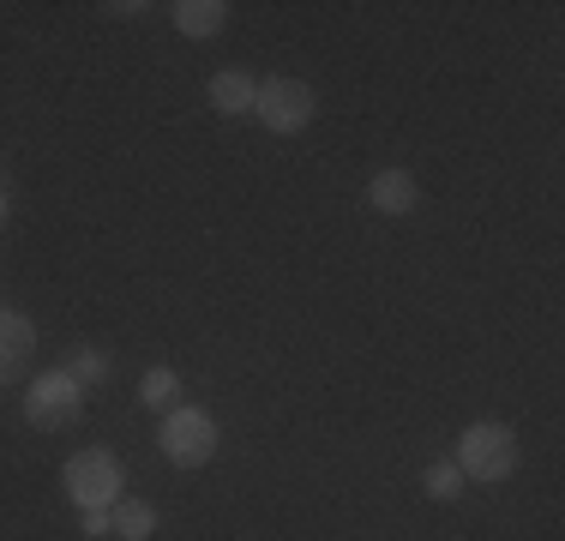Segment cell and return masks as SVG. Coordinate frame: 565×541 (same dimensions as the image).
Here are the masks:
<instances>
[{
    "label": "cell",
    "instance_id": "cell-1",
    "mask_svg": "<svg viewBox=\"0 0 565 541\" xmlns=\"http://www.w3.org/2000/svg\"><path fill=\"white\" fill-rule=\"evenodd\" d=\"M451 464L463 469V481H505V476H518L523 445H518V433H511L505 422H469L463 439H457Z\"/></svg>",
    "mask_w": 565,
    "mask_h": 541
},
{
    "label": "cell",
    "instance_id": "cell-2",
    "mask_svg": "<svg viewBox=\"0 0 565 541\" xmlns=\"http://www.w3.org/2000/svg\"><path fill=\"white\" fill-rule=\"evenodd\" d=\"M157 445H163V457L174 469H205L211 457H217V422H211L205 410H169L163 433H157Z\"/></svg>",
    "mask_w": 565,
    "mask_h": 541
},
{
    "label": "cell",
    "instance_id": "cell-3",
    "mask_svg": "<svg viewBox=\"0 0 565 541\" xmlns=\"http://www.w3.org/2000/svg\"><path fill=\"white\" fill-rule=\"evenodd\" d=\"M61 481H66V494L78 499L85 511H109L115 499H120V464H115V452H73L66 457V469H61Z\"/></svg>",
    "mask_w": 565,
    "mask_h": 541
},
{
    "label": "cell",
    "instance_id": "cell-4",
    "mask_svg": "<svg viewBox=\"0 0 565 541\" xmlns=\"http://www.w3.org/2000/svg\"><path fill=\"white\" fill-rule=\"evenodd\" d=\"M24 415H31V427L61 433V427H73L78 415H85V391H78L61 368H49V373L31 379V391H24Z\"/></svg>",
    "mask_w": 565,
    "mask_h": 541
},
{
    "label": "cell",
    "instance_id": "cell-5",
    "mask_svg": "<svg viewBox=\"0 0 565 541\" xmlns=\"http://www.w3.org/2000/svg\"><path fill=\"white\" fill-rule=\"evenodd\" d=\"M253 115L271 132H301L307 120H313V91H307L301 78H265V85L253 91Z\"/></svg>",
    "mask_w": 565,
    "mask_h": 541
},
{
    "label": "cell",
    "instance_id": "cell-6",
    "mask_svg": "<svg viewBox=\"0 0 565 541\" xmlns=\"http://www.w3.org/2000/svg\"><path fill=\"white\" fill-rule=\"evenodd\" d=\"M367 199H373V211L403 216V211L422 205V181H415L409 169H380V174H373V187H367Z\"/></svg>",
    "mask_w": 565,
    "mask_h": 541
},
{
    "label": "cell",
    "instance_id": "cell-7",
    "mask_svg": "<svg viewBox=\"0 0 565 541\" xmlns=\"http://www.w3.org/2000/svg\"><path fill=\"white\" fill-rule=\"evenodd\" d=\"M31 349H36V325L24 314H0V385L31 361Z\"/></svg>",
    "mask_w": 565,
    "mask_h": 541
},
{
    "label": "cell",
    "instance_id": "cell-8",
    "mask_svg": "<svg viewBox=\"0 0 565 541\" xmlns=\"http://www.w3.org/2000/svg\"><path fill=\"white\" fill-rule=\"evenodd\" d=\"M253 78L241 73V66H228V73H217L211 78V108H217V115H253Z\"/></svg>",
    "mask_w": 565,
    "mask_h": 541
},
{
    "label": "cell",
    "instance_id": "cell-9",
    "mask_svg": "<svg viewBox=\"0 0 565 541\" xmlns=\"http://www.w3.org/2000/svg\"><path fill=\"white\" fill-rule=\"evenodd\" d=\"M223 24H228L223 0H181V7H174V31L181 36H217Z\"/></svg>",
    "mask_w": 565,
    "mask_h": 541
},
{
    "label": "cell",
    "instance_id": "cell-10",
    "mask_svg": "<svg viewBox=\"0 0 565 541\" xmlns=\"http://www.w3.org/2000/svg\"><path fill=\"white\" fill-rule=\"evenodd\" d=\"M109 518H115V535H120V541H145V535L157 530V511L145 506V499H115Z\"/></svg>",
    "mask_w": 565,
    "mask_h": 541
},
{
    "label": "cell",
    "instance_id": "cell-11",
    "mask_svg": "<svg viewBox=\"0 0 565 541\" xmlns=\"http://www.w3.org/2000/svg\"><path fill=\"white\" fill-rule=\"evenodd\" d=\"M174 397H181V373H174V368H151L139 379V403H145V410H174Z\"/></svg>",
    "mask_w": 565,
    "mask_h": 541
},
{
    "label": "cell",
    "instance_id": "cell-12",
    "mask_svg": "<svg viewBox=\"0 0 565 541\" xmlns=\"http://www.w3.org/2000/svg\"><path fill=\"white\" fill-rule=\"evenodd\" d=\"M61 373L73 379L78 391H85V385H103V379H109V349H78V356L66 361Z\"/></svg>",
    "mask_w": 565,
    "mask_h": 541
},
{
    "label": "cell",
    "instance_id": "cell-13",
    "mask_svg": "<svg viewBox=\"0 0 565 541\" xmlns=\"http://www.w3.org/2000/svg\"><path fill=\"white\" fill-rule=\"evenodd\" d=\"M422 487H427L434 499H457V494H463V469H457V464H427Z\"/></svg>",
    "mask_w": 565,
    "mask_h": 541
},
{
    "label": "cell",
    "instance_id": "cell-14",
    "mask_svg": "<svg viewBox=\"0 0 565 541\" xmlns=\"http://www.w3.org/2000/svg\"><path fill=\"white\" fill-rule=\"evenodd\" d=\"M85 535H90V541H97V535H115V518H109L103 506H97V511H85Z\"/></svg>",
    "mask_w": 565,
    "mask_h": 541
},
{
    "label": "cell",
    "instance_id": "cell-15",
    "mask_svg": "<svg viewBox=\"0 0 565 541\" xmlns=\"http://www.w3.org/2000/svg\"><path fill=\"white\" fill-rule=\"evenodd\" d=\"M0 223H7V193H0Z\"/></svg>",
    "mask_w": 565,
    "mask_h": 541
}]
</instances>
